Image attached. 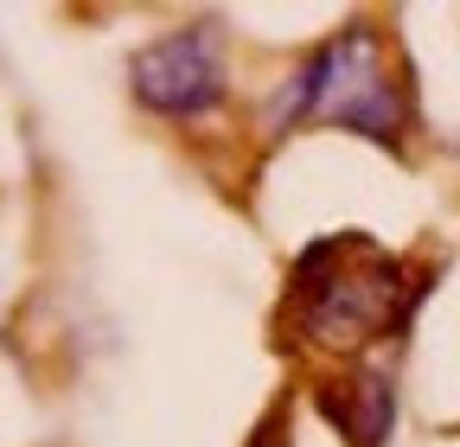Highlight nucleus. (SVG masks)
I'll return each mask as SVG.
<instances>
[{"mask_svg":"<svg viewBox=\"0 0 460 447\" xmlns=\"http://www.w3.org/2000/svg\"><path fill=\"white\" fill-rule=\"evenodd\" d=\"M256 447H275V434H262V441H256Z\"/></svg>","mask_w":460,"mask_h":447,"instance_id":"39448f33","label":"nucleus"},{"mask_svg":"<svg viewBox=\"0 0 460 447\" xmlns=\"http://www.w3.org/2000/svg\"><path fill=\"white\" fill-rule=\"evenodd\" d=\"M281 122H339L365 141H402V83L384 65V45L371 26H345L332 45H320L314 58L281 83L269 128L281 135Z\"/></svg>","mask_w":460,"mask_h":447,"instance_id":"f257e3e1","label":"nucleus"},{"mask_svg":"<svg viewBox=\"0 0 460 447\" xmlns=\"http://www.w3.org/2000/svg\"><path fill=\"white\" fill-rule=\"evenodd\" d=\"M320 409L345 428V441L352 447H384V434H390V416H396V397H390V377H377V371H365V377H352L332 397H320Z\"/></svg>","mask_w":460,"mask_h":447,"instance_id":"20e7f679","label":"nucleus"},{"mask_svg":"<svg viewBox=\"0 0 460 447\" xmlns=\"http://www.w3.org/2000/svg\"><path fill=\"white\" fill-rule=\"evenodd\" d=\"M128 83H135V96L154 109V116L199 122V116H211L224 102V39L211 26L166 32L147 51H135Z\"/></svg>","mask_w":460,"mask_h":447,"instance_id":"7ed1b4c3","label":"nucleus"},{"mask_svg":"<svg viewBox=\"0 0 460 447\" xmlns=\"http://www.w3.org/2000/svg\"><path fill=\"white\" fill-rule=\"evenodd\" d=\"M332 275H320L314 256L295 262V301H301V332L314 346H365L371 332L402 326V313L416 307L422 288L402 282V262L358 250V268H345V243H326Z\"/></svg>","mask_w":460,"mask_h":447,"instance_id":"f03ea898","label":"nucleus"}]
</instances>
